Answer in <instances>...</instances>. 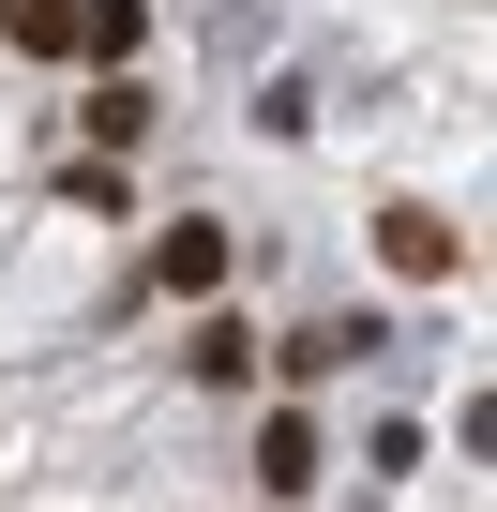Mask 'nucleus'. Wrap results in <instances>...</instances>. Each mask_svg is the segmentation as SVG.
Here are the masks:
<instances>
[{
    "label": "nucleus",
    "mask_w": 497,
    "mask_h": 512,
    "mask_svg": "<svg viewBox=\"0 0 497 512\" xmlns=\"http://www.w3.org/2000/svg\"><path fill=\"white\" fill-rule=\"evenodd\" d=\"M226 272H241V241H226V226H211V211H181V226H166V241H151V287H166V302H211V287H226Z\"/></svg>",
    "instance_id": "1"
},
{
    "label": "nucleus",
    "mask_w": 497,
    "mask_h": 512,
    "mask_svg": "<svg viewBox=\"0 0 497 512\" xmlns=\"http://www.w3.org/2000/svg\"><path fill=\"white\" fill-rule=\"evenodd\" d=\"M377 256H392L407 287H437V272H452V226H437V211H377Z\"/></svg>",
    "instance_id": "2"
},
{
    "label": "nucleus",
    "mask_w": 497,
    "mask_h": 512,
    "mask_svg": "<svg viewBox=\"0 0 497 512\" xmlns=\"http://www.w3.org/2000/svg\"><path fill=\"white\" fill-rule=\"evenodd\" d=\"M257 482H272V497H302V482H317V422H302V407H272V422H257Z\"/></svg>",
    "instance_id": "3"
},
{
    "label": "nucleus",
    "mask_w": 497,
    "mask_h": 512,
    "mask_svg": "<svg viewBox=\"0 0 497 512\" xmlns=\"http://www.w3.org/2000/svg\"><path fill=\"white\" fill-rule=\"evenodd\" d=\"M136 136H151V91L106 76V91H91V151H136Z\"/></svg>",
    "instance_id": "4"
},
{
    "label": "nucleus",
    "mask_w": 497,
    "mask_h": 512,
    "mask_svg": "<svg viewBox=\"0 0 497 512\" xmlns=\"http://www.w3.org/2000/svg\"><path fill=\"white\" fill-rule=\"evenodd\" d=\"M0 16H16V0H0Z\"/></svg>",
    "instance_id": "5"
}]
</instances>
